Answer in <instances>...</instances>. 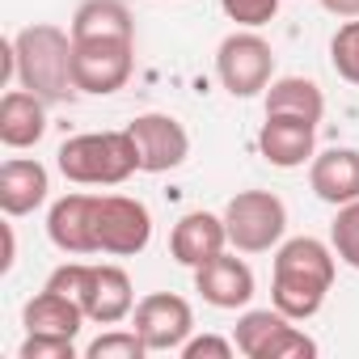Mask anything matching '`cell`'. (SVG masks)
<instances>
[{"instance_id": "6da1fadb", "label": "cell", "mask_w": 359, "mask_h": 359, "mask_svg": "<svg viewBox=\"0 0 359 359\" xmlns=\"http://www.w3.org/2000/svg\"><path fill=\"white\" fill-rule=\"evenodd\" d=\"M334 250L317 237H292L275 254V275H271V300L279 313L292 321H309L321 304L325 292L334 287Z\"/></svg>"}, {"instance_id": "7a4b0ae2", "label": "cell", "mask_w": 359, "mask_h": 359, "mask_svg": "<svg viewBox=\"0 0 359 359\" xmlns=\"http://www.w3.org/2000/svg\"><path fill=\"white\" fill-rule=\"evenodd\" d=\"M13 60H18V81L22 89L39 93L47 106L68 102L76 93L72 81V34L60 26H26L13 39Z\"/></svg>"}, {"instance_id": "3957f363", "label": "cell", "mask_w": 359, "mask_h": 359, "mask_svg": "<svg viewBox=\"0 0 359 359\" xmlns=\"http://www.w3.org/2000/svg\"><path fill=\"white\" fill-rule=\"evenodd\" d=\"M55 165L76 187H118L140 169L131 131H85L60 144Z\"/></svg>"}, {"instance_id": "277c9868", "label": "cell", "mask_w": 359, "mask_h": 359, "mask_svg": "<svg viewBox=\"0 0 359 359\" xmlns=\"http://www.w3.org/2000/svg\"><path fill=\"white\" fill-rule=\"evenodd\" d=\"M233 342L245 359H313L317 342L292 325L287 313L279 309H250L237 317Z\"/></svg>"}, {"instance_id": "5b68a950", "label": "cell", "mask_w": 359, "mask_h": 359, "mask_svg": "<svg viewBox=\"0 0 359 359\" xmlns=\"http://www.w3.org/2000/svg\"><path fill=\"white\" fill-rule=\"evenodd\" d=\"M224 229L229 245H237L241 254H266L287 229V208L271 191H241L224 208Z\"/></svg>"}, {"instance_id": "8992f818", "label": "cell", "mask_w": 359, "mask_h": 359, "mask_svg": "<svg viewBox=\"0 0 359 359\" xmlns=\"http://www.w3.org/2000/svg\"><path fill=\"white\" fill-rule=\"evenodd\" d=\"M216 76L233 97H254L275 81V51L262 34L241 30L229 34L216 51Z\"/></svg>"}, {"instance_id": "52a82bcc", "label": "cell", "mask_w": 359, "mask_h": 359, "mask_svg": "<svg viewBox=\"0 0 359 359\" xmlns=\"http://www.w3.org/2000/svg\"><path fill=\"white\" fill-rule=\"evenodd\" d=\"M135 43L131 39H93V43H76L72 39V81L81 93H114L127 85L131 68H135Z\"/></svg>"}, {"instance_id": "ba28073f", "label": "cell", "mask_w": 359, "mask_h": 359, "mask_svg": "<svg viewBox=\"0 0 359 359\" xmlns=\"http://www.w3.org/2000/svg\"><path fill=\"white\" fill-rule=\"evenodd\" d=\"M97 254L131 258L152 241V216L140 199L127 195H97V220H93Z\"/></svg>"}, {"instance_id": "9c48e42d", "label": "cell", "mask_w": 359, "mask_h": 359, "mask_svg": "<svg viewBox=\"0 0 359 359\" xmlns=\"http://www.w3.org/2000/svg\"><path fill=\"white\" fill-rule=\"evenodd\" d=\"M191 330H195V313L173 292H152L135 304V334L148 342V351H182Z\"/></svg>"}, {"instance_id": "30bf717a", "label": "cell", "mask_w": 359, "mask_h": 359, "mask_svg": "<svg viewBox=\"0 0 359 359\" xmlns=\"http://www.w3.org/2000/svg\"><path fill=\"white\" fill-rule=\"evenodd\" d=\"M76 300H81L85 317L97 325H118L135 309V292H131V279L123 266H85L81 262Z\"/></svg>"}, {"instance_id": "8fae6325", "label": "cell", "mask_w": 359, "mask_h": 359, "mask_svg": "<svg viewBox=\"0 0 359 359\" xmlns=\"http://www.w3.org/2000/svg\"><path fill=\"white\" fill-rule=\"evenodd\" d=\"M127 131L135 140L144 173H169L191 156V135L173 114H140Z\"/></svg>"}, {"instance_id": "7c38bea8", "label": "cell", "mask_w": 359, "mask_h": 359, "mask_svg": "<svg viewBox=\"0 0 359 359\" xmlns=\"http://www.w3.org/2000/svg\"><path fill=\"white\" fill-rule=\"evenodd\" d=\"M195 292L212 309H245L254 300V271L237 254H216L195 266Z\"/></svg>"}, {"instance_id": "4fadbf2b", "label": "cell", "mask_w": 359, "mask_h": 359, "mask_svg": "<svg viewBox=\"0 0 359 359\" xmlns=\"http://www.w3.org/2000/svg\"><path fill=\"white\" fill-rule=\"evenodd\" d=\"M317 144V123L296 118V114H266L262 131H258V148L275 169H296L304 161H313Z\"/></svg>"}, {"instance_id": "5bb4252c", "label": "cell", "mask_w": 359, "mask_h": 359, "mask_svg": "<svg viewBox=\"0 0 359 359\" xmlns=\"http://www.w3.org/2000/svg\"><path fill=\"white\" fill-rule=\"evenodd\" d=\"M93 220H97V195H64L51 203L47 237L64 254H97Z\"/></svg>"}, {"instance_id": "9a60e30c", "label": "cell", "mask_w": 359, "mask_h": 359, "mask_svg": "<svg viewBox=\"0 0 359 359\" xmlns=\"http://www.w3.org/2000/svg\"><path fill=\"white\" fill-rule=\"evenodd\" d=\"M309 187L321 203L342 208L359 199V148H325L309 165Z\"/></svg>"}, {"instance_id": "2e32d148", "label": "cell", "mask_w": 359, "mask_h": 359, "mask_svg": "<svg viewBox=\"0 0 359 359\" xmlns=\"http://www.w3.org/2000/svg\"><path fill=\"white\" fill-rule=\"evenodd\" d=\"M224 245H229L224 216H212V212H187L173 224V237H169V254L191 271L203 266L208 258L224 254Z\"/></svg>"}, {"instance_id": "e0dca14e", "label": "cell", "mask_w": 359, "mask_h": 359, "mask_svg": "<svg viewBox=\"0 0 359 359\" xmlns=\"http://www.w3.org/2000/svg\"><path fill=\"white\" fill-rule=\"evenodd\" d=\"M47 191H51V177L39 161L13 156L0 165V212L5 216H30L34 208L47 203Z\"/></svg>"}, {"instance_id": "ac0fdd59", "label": "cell", "mask_w": 359, "mask_h": 359, "mask_svg": "<svg viewBox=\"0 0 359 359\" xmlns=\"http://www.w3.org/2000/svg\"><path fill=\"white\" fill-rule=\"evenodd\" d=\"M47 135V102L30 89H13L0 97V144L34 148Z\"/></svg>"}, {"instance_id": "d6986e66", "label": "cell", "mask_w": 359, "mask_h": 359, "mask_svg": "<svg viewBox=\"0 0 359 359\" xmlns=\"http://www.w3.org/2000/svg\"><path fill=\"white\" fill-rule=\"evenodd\" d=\"M81 321H89L85 309H81V300L76 296H64L55 287H43L22 309V325L26 330H43V334H68V338H76L81 334Z\"/></svg>"}, {"instance_id": "ffe728a7", "label": "cell", "mask_w": 359, "mask_h": 359, "mask_svg": "<svg viewBox=\"0 0 359 359\" xmlns=\"http://www.w3.org/2000/svg\"><path fill=\"white\" fill-rule=\"evenodd\" d=\"M72 39L93 43V39H131L135 43V22L123 0H85L72 13Z\"/></svg>"}, {"instance_id": "44dd1931", "label": "cell", "mask_w": 359, "mask_h": 359, "mask_svg": "<svg viewBox=\"0 0 359 359\" xmlns=\"http://www.w3.org/2000/svg\"><path fill=\"white\" fill-rule=\"evenodd\" d=\"M266 114H296L309 123H321L325 114V97L313 81L304 76H279L266 85Z\"/></svg>"}, {"instance_id": "7402d4cb", "label": "cell", "mask_w": 359, "mask_h": 359, "mask_svg": "<svg viewBox=\"0 0 359 359\" xmlns=\"http://www.w3.org/2000/svg\"><path fill=\"white\" fill-rule=\"evenodd\" d=\"M330 245H334V254H338L346 266L359 271V199L338 208V216H334V224H330Z\"/></svg>"}, {"instance_id": "603a6c76", "label": "cell", "mask_w": 359, "mask_h": 359, "mask_svg": "<svg viewBox=\"0 0 359 359\" xmlns=\"http://www.w3.org/2000/svg\"><path fill=\"white\" fill-rule=\"evenodd\" d=\"M330 64H334V72L342 81L359 85V18L338 26V34L330 39Z\"/></svg>"}, {"instance_id": "cb8c5ba5", "label": "cell", "mask_w": 359, "mask_h": 359, "mask_svg": "<svg viewBox=\"0 0 359 359\" xmlns=\"http://www.w3.org/2000/svg\"><path fill=\"white\" fill-rule=\"evenodd\" d=\"M144 355H148V342L135 330H110L85 346V359H144Z\"/></svg>"}, {"instance_id": "d4e9b609", "label": "cell", "mask_w": 359, "mask_h": 359, "mask_svg": "<svg viewBox=\"0 0 359 359\" xmlns=\"http://www.w3.org/2000/svg\"><path fill=\"white\" fill-rule=\"evenodd\" d=\"M18 359H76V346L68 334H43V330H26V342L18 351Z\"/></svg>"}, {"instance_id": "484cf974", "label": "cell", "mask_w": 359, "mask_h": 359, "mask_svg": "<svg viewBox=\"0 0 359 359\" xmlns=\"http://www.w3.org/2000/svg\"><path fill=\"white\" fill-rule=\"evenodd\" d=\"M220 9L229 13V22H237L245 30H258L279 13V0H220Z\"/></svg>"}, {"instance_id": "4316f807", "label": "cell", "mask_w": 359, "mask_h": 359, "mask_svg": "<svg viewBox=\"0 0 359 359\" xmlns=\"http://www.w3.org/2000/svg\"><path fill=\"white\" fill-rule=\"evenodd\" d=\"M233 351H237V342L216 338V334L187 338V346H182V355H187V359H233Z\"/></svg>"}, {"instance_id": "83f0119b", "label": "cell", "mask_w": 359, "mask_h": 359, "mask_svg": "<svg viewBox=\"0 0 359 359\" xmlns=\"http://www.w3.org/2000/svg\"><path fill=\"white\" fill-rule=\"evenodd\" d=\"M321 9L334 18H359V0H321Z\"/></svg>"}, {"instance_id": "f1b7e54d", "label": "cell", "mask_w": 359, "mask_h": 359, "mask_svg": "<svg viewBox=\"0 0 359 359\" xmlns=\"http://www.w3.org/2000/svg\"><path fill=\"white\" fill-rule=\"evenodd\" d=\"M13 258H18V241H13V229L5 224V258H0V271H13Z\"/></svg>"}]
</instances>
